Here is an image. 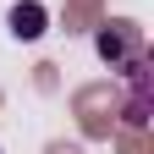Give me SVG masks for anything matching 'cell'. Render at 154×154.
<instances>
[{"label":"cell","mask_w":154,"mask_h":154,"mask_svg":"<svg viewBox=\"0 0 154 154\" xmlns=\"http://www.w3.org/2000/svg\"><path fill=\"white\" fill-rule=\"evenodd\" d=\"M94 44H99V55H105L110 66H132V61L143 55V33L132 28V22H110V28H99Z\"/></svg>","instance_id":"6da1fadb"},{"label":"cell","mask_w":154,"mask_h":154,"mask_svg":"<svg viewBox=\"0 0 154 154\" xmlns=\"http://www.w3.org/2000/svg\"><path fill=\"white\" fill-rule=\"evenodd\" d=\"M127 77H132V94H127V110H121V116H127L132 132H143V127H149V61H143V55L127 66Z\"/></svg>","instance_id":"7a4b0ae2"},{"label":"cell","mask_w":154,"mask_h":154,"mask_svg":"<svg viewBox=\"0 0 154 154\" xmlns=\"http://www.w3.org/2000/svg\"><path fill=\"white\" fill-rule=\"evenodd\" d=\"M11 33L17 38H38L44 33V6H17L11 11Z\"/></svg>","instance_id":"3957f363"}]
</instances>
